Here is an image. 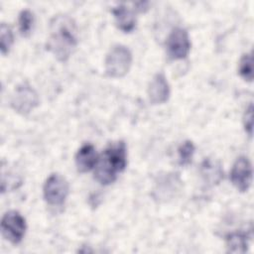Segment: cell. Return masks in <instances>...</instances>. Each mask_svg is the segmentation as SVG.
<instances>
[{
  "label": "cell",
  "mask_w": 254,
  "mask_h": 254,
  "mask_svg": "<svg viewBox=\"0 0 254 254\" xmlns=\"http://www.w3.org/2000/svg\"><path fill=\"white\" fill-rule=\"evenodd\" d=\"M232 185L241 192L247 191L252 183V165L245 156L238 157L230 171Z\"/></svg>",
  "instance_id": "obj_8"
},
{
  "label": "cell",
  "mask_w": 254,
  "mask_h": 254,
  "mask_svg": "<svg viewBox=\"0 0 254 254\" xmlns=\"http://www.w3.org/2000/svg\"><path fill=\"white\" fill-rule=\"evenodd\" d=\"M195 147L193 143L190 140L182 143L178 149L179 154V164L181 166H188L191 163Z\"/></svg>",
  "instance_id": "obj_15"
},
{
  "label": "cell",
  "mask_w": 254,
  "mask_h": 254,
  "mask_svg": "<svg viewBox=\"0 0 254 254\" xmlns=\"http://www.w3.org/2000/svg\"><path fill=\"white\" fill-rule=\"evenodd\" d=\"M44 198L51 206H61L66 200L69 192L67 181L60 174H52L48 177L43 188Z\"/></svg>",
  "instance_id": "obj_4"
},
{
  "label": "cell",
  "mask_w": 254,
  "mask_h": 254,
  "mask_svg": "<svg viewBox=\"0 0 254 254\" xmlns=\"http://www.w3.org/2000/svg\"><path fill=\"white\" fill-rule=\"evenodd\" d=\"M99 155L95 147L90 143L83 144L75 154V166L79 173H87L93 170L97 164Z\"/></svg>",
  "instance_id": "obj_10"
},
{
  "label": "cell",
  "mask_w": 254,
  "mask_h": 254,
  "mask_svg": "<svg viewBox=\"0 0 254 254\" xmlns=\"http://www.w3.org/2000/svg\"><path fill=\"white\" fill-rule=\"evenodd\" d=\"M243 122H244L245 131L247 132V134L249 136H252V129H253V105H252V103H250L248 108H246V110H245Z\"/></svg>",
  "instance_id": "obj_18"
},
{
  "label": "cell",
  "mask_w": 254,
  "mask_h": 254,
  "mask_svg": "<svg viewBox=\"0 0 254 254\" xmlns=\"http://www.w3.org/2000/svg\"><path fill=\"white\" fill-rule=\"evenodd\" d=\"M167 54L172 60H183L187 58L190 51V41L189 34L184 28H174L166 41Z\"/></svg>",
  "instance_id": "obj_7"
},
{
  "label": "cell",
  "mask_w": 254,
  "mask_h": 254,
  "mask_svg": "<svg viewBox=\"0 0 254 254\" xmlns=\"http://www.w3.org/2000/svg\"><path fill=\"white\" fill-rule=\"evenodd\" d=\"M77 45V29L74 21L66 15L55 16L50 23L47 50L58 61L66 62Z\"/></svg>",
  "instance_id": "obj_1"
},
{
  "label": "cell",
  "mask_w": 254,
  "mask_h": 254,
  "mask_svg": "<svg viewBox=\"0 0 254 254\" xmlns=\"http://www.w3.org/2000/svg\"><path fill=\"white\" fill-rule=\"evenodd\" d=\"M127 165V148L123 141L110 143L99 156L94 168V179L101 185L112 184Z\"/></svg>",
  "instance_id": "obj_2"
},
{
  "label": "cell",
  "mask_w": 254,
  "mask_h": 254,
  "mask_svg": "<svg viewBox=\"0 0 254 254\" xmlns=\"http://www.w3.org/2000/svg\"><path fill=\"white\" fill-rule=\"evenodd\" d=\"M238 71L240 76L247 80V81H252L253 80V57L252 53H247L244 54L238 64Z\"/></svg>",
  "instance_id": "obj_14"
},
{
  "label": "cell",
  "mask_w": 254,
  "mask_h": 254,
  "mask_svg": "<svg viewBox=\"0 0 254 254\" xmlns=\"http://www.w3.org/2000/svg\"><path fill=\"white\" fill-rule=\"evenodd\" d=\"M19 30L22 36L24 37H28L32 30H33V25H34V15L33 13L28 10H22L19 14Z\"/></svg>",
  "instance_id": "obj_16"
},
{
  "label": "cell",
  "mask_w": 254,
  "mask_h": 254,
  "mask_svg": "<svg viewBox=\"0 0 254 254\" xmlns=\"http://www.w3.org/2000/svg\"><path fill=\"white\" fill-rule=\"evenodd\" d=\"M249 246V236L245 232H233L226 236V247L230 253H245Z\"/></svg>",
  "instance_id": "obj_13"
},
{
  "label": "cell",
  "mask_w": 254,
  "mask_h": 254,
  "mask_svg": "<svg viewBox=\"0 0 254 254\" xmlns=\"http://www.w3.org/2000/svg\"><path fill=\"white\" fill-rule=\"evenodd\" d=\"M39 95L27 82L19 84L11 98L12 108L20 114H28L39 105Z\"/></svg>",
  "instance_id": "obj_6"
},
{
  "label": "cell",
  "mask_w": 254,
  "mask_h": 254,
  "mask_svg": "<svg viewBox=\"0 0 254 254\" xmlns=\"http://www.w3.org/2000/svg\"><path fill=\"white\" fill-rule=\"evenodd\" d=\"M117 28L124 33L132 32L136 27V17L134 13L124 4H119L112 9Z\"/></svg>",
  "instance_id": "obj_11"
},
{
  "label": "cell",
  "mask_w": 254,
  "mask_h": 254,
  "mask_svg": "<svg viewBox=\"0 0 254 254\" xmlns=\"http://www.w3.org/2000/svg\"><path fill=\"white\" fill-rule=\"evenodd\" d=\"M148 97L152 104H163L170 97V85L163 72L156 73L148 85Z\"/></svg>",
  "instance_id": "obj_9"
},
{
  "label": "cell",
  "mask_w": 254,
  "mask_h": 254,
  "mask_svg": "<svg viewBox=\"0 0 254 254\" xmlns=\"http://www.w3.org/2000/svg\"><path fill=\"white\" fill-rule=\"evenodd\" d=\"M13 42L14 38L11 28L5 23H2L0 26V50L3 56L9 53Z\"/></svg>",
  "instance_id": "obj_17"
},
{
  "label": "cell",
  "mask_w": 254,
  "mask_h": 254,
  "mask_svg": "<svg viewBox=\"0 0 254 254\" xmlns=\"http://www.w3.org/2000/svg\"><path fill=\"white\" fill-rule=\"evenodd\" d=\"M132 64V54L123 45L113 46L105 58V71L110 77H122L130 69Z\"/></svg>",
  "instance_id": "obj_3"
},
{
  "label": "cell",
  "mask_w": 254,
  "mask_h": 254,
  "mask_svg": "<svg viewBox=\"0 0 254 254\" xmlns=\"http://www.w3.org/2000/svg\"><path fill=\"white\" fill-rule=\"evenodd\" d=\"M203 180L210 185L218 184L223 178V171L219 163L213 162L210 159H205L200 168Z\"/></svg>",
  "instance_id": "obj_12"
},
{
  "label": "cell",
  "mask_w": 254,
  "mask_h": 254,
  "mask_svg": "<svg viewBox=\"0 0 254 254\" xmlns=\"http://www.w3.org/2000/svg\"><path fill=\"white\" fill-rule=\"evenodd\" d=\"M27 223L24 216L16 210L7 211L1 220L3 237L13 244H18L25 236Z\"/></svg>",
  "instance_id": "obj_5"
}]
</instances>
